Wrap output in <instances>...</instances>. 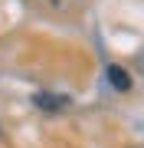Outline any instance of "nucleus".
I'll return each mask as SVG.
<instances>
[{
    "label": "nucleus",
    "mask_w": 144,
    "mask_h": 148,
    "mask_svg": "<svg viewBox=\"0 0 144 148\" xmlns=\"http://www.w3.org/2000/svg\"><path fill=\"white\" fill-rule=\"evenodd\" d=\"M108 82H112L118 92H128V89H131V76L124 73L121 66H108Z\"/></svg>",
    "instance_id": "obj_2"
},
{
    "label": "nucleus",
    "mask_w": 144,
    "mask_h": 148,
    "mask_svg": "<svg viewBox=\"0 0 144 148\" xmlns=\"http://www.w3.org/2000/svg\"><path fill=\"white\" fill-rule=\"evenodd\" d=\"M33 106H39L46 112H56V109L69 106V99H66V95H53V92H36V95H33Z\"/></svg>",
    "instance_id": "obj_1"
}]
</instances>
